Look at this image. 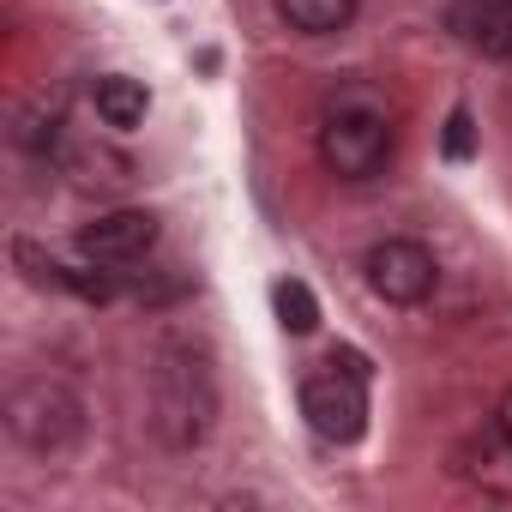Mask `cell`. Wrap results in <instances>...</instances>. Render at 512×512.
<instances>
[{
	"mask_svg": "<svg viewBox=\"0 0 512 512\" xmlns=\"http://www.w3.org/2000/svg\"><path fill=\"white\" fill-rule=\"evenodd\" d=\"M272 308H278V326L296 332V338H308V332L320 326V302H314V290H308L302 278H284V284L272 290Z\"/></svg>",
	"mask_w": 512,
	"mask_h": 512,
	"instance_id": "obj_11",
	"label": "cell"
},
{
	"mask_svg": "<svg viewBox=\"0 0 512 512\" xmlns=\"http://www.w3.org/2000/svg\"><path fill=\"white\" fill-rule=\"evenodd\" d=\"M440 157H446V163H470V157H476V121H470V109H452V115H446Z\"/></svg>",
	"mask_w": 512,
	"mask_h": 512,
	"instance_id": "obj_12",
	"label": "cell"
},
{
	"mask_svg": "<svg viewBox=\"0 0 512 512\" xmlns=\"http://www.w3.org/2000/svg\"><path fill=\"white\" fill-rule=\"evenodd\" d=\"M494 422H500V428L512 434V386H506V398H500V410H494Z\"/></svg>",
	"mask_w": 512,
	"mask_h": 512,
	"instance_id": "obj_13",
	"label": "cell"
},
{
	"mask_svg": "<svg viewBox=\"0 0 512 512\" xmlns=\"http://www.w3.org/2000/svg\"><path fill=\"white\" fill-rule=\"evenodd\" d=\"M151 428L169 452H193L217 428V368L205 344L169 338L151 356Z\"/></svg>",
	"mask_w": 512,
	"mask_h": 512,
	"instance_id": "obj_1",
	"label": "cell"
},
{
	"mask_svg": "<svg viewBox=\"0 0 512 512\" xmlns=\"http://www.w3.org/2000/svg\"><path fill=\"white\" fill-rule=\"evenodd\" d=\"M7 428H13L19 446H31L43 458H61L85 434V410L61 380H19L7 392Z\"/></svg>",
	"mask_w": 512,
	"mask_h": 512,
	"instance_id": "obj_3",
	"label": "cell"
},
{
	"mask_svg": "<svg viewBox=\"0 0 512 512\" xmlns=\"http://www.w3.org/2000/svg\"><path fill=\"white\" fill-rule=\"evenodd\" d=\"M446 31L488 61H512V0H452Z\"/></svg>",
	"mask_w": 512,
	"mask_h": 512,
	"instance_id": "obj_7",
	"label": "cell"
},
{
	"mask_svg": "<svg viewBox=\"0 0 512 512\" xmlns=\"http://www.w3.org/2000/svg\"><path fill=\"white\" fill-rule=\"evenodd\" d=\"M278 13L302 37H332V31H344L356 19V0H278Z\"/></svg>",
	"mask_w": 512,
	"mask_h": 512,
	"instance_id": "obj_10",
	"label": "cell"
},
{
	"mask_svg": "<svg viewBox=\"0 0 512 512\" xmlns=\"http://www.w3.org/2000/svg\"><path fill=\"white\" fill-rule=\"evenodd\" d=\"M320 163L338 181H368L392 163V121L362 103H338L320 127Z\"/></svg>",
	"mask_w": 512,
	"mask_h": 512,
	"instance_id": "obj_4",
	"label": "cell"
},
{
	"mask_svg": "<svg viewBox=\"0 0 512 512\" xmlns=\"http://www.w3.org/2000/svg\"><path fill=\"white\" fill-rule=\"evenodd\" d=\"M157 247V217L151 211H103L79 229V253L97 266H127V260H145Z\"/></svg>",
	"mask_w": 512,
	"mask_h": 512,
	"instance_id": "obj_6",
	"label": "cell"
},
{
	"mask_svg": "<svg viewBox=\"0 0 512 512\" xmlns=\"http://www.w3.org/2000/svg\"><path fill=\"white\" fill-rule=\"evenodd\" d=\"M368 374H374V368H368L362 350H332L326 368L308 374V386H302V416H308V428H314L320 440H332V446L362 440V428H368Z\"/></svg>",
	"mask_w": 512,
	"mask_h": 512,
	"instance_id": "obj_2",
	"label": "cell"
},
{
	"mask_svg": "<svg viewBox=\"0 0 512 512\" xmlns=\"http://www.w3.org/2000/svg\"><path fill=\"white\" fill-rule=\"evenodd\" d=\"M452 476H464L470 488L512 500V434L494 422V434H470L452 446Z\"/></svg>",
	"mask_w": 512,
	"mask_h": 512,
	"instance_id": "obj_8",
	"label": "cell"
},
{
	"mask_svg": "<svg viewBox=\"0 0 512 512\" xmlns=\"http://www.w3.org/2000/svg\"><path fill=\"white\" fill-rule=\"evenodd\" d=\"M91 103H97V115L109 121V127H139L145 121V109H151V97H145V85L139 79H127V73H109V79H97V91H91Z\"/></svg>",
	"mask_w": 512,
	"mask_h": 512,
	"instance_id": "obj_9",
	"label": "cell"
},
{
	"mask_svg": "<svg viewBox=\"0 0 512 512\" xmlns=\"http://www.w3.org/2000/svg\"><path fill=\"white\" fill-rule=\"evenodd\" d=\"M440 284V266H434V253L410 235H392V241H374L368 247V290L392 308H416L428 302Z\"/></svg>",
	"mask_w": 512,
	"mask_h": 512,
	"instance_id": "obj_5",
	"label": "cell"
}]
</instances>
